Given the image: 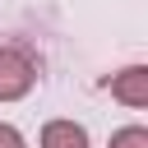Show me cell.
<instances>
[{
    "label": "cell",
    "mask_w": 148,
    "mask_h": 148,
    "mask_svg": "<svg viewBox=\"0 0 148 148\" xmlns=\"http://www.w3.org/2000/svg\"><path fill=\"white\" fill-rule=\"evenodd\" d=\"M37 83V60L14 46V42H0V102H23Z\"/></svg>",
    "instance_id": "1"
},
{
    "label": "cell",
    "mask_w": 148,
    "mask_h": 148,
    "mask_svg": "<svg viewBox=\"0 0 148 148\" xmlns=\"http://www.w3.org/2000/svg\"><path fill=\"white\" fill-rule=\"evenodd\" d=\"M111 97L130 111L148 106V65H125L120 74H111Z\"/></svg>",
    "instance_id": "2"
},
{
    "label": "cell",
    "mask_w": 148,
    "mask_h": 148,
    "mask_svg": "<svg viewBox=\"0 0 148 148\" xmlns=\"http://www.w3.org/2000/svg\"><path fill=\"white\" fill-rule=\"evenodd\" d=\"M37 148H92V139H88V130L79 125V120H46L42 125V139H37Z\"/></svg>",
    "instance_id": "3"
},
{
    "label": "cell",
    "mask_w": 148,
    "mask_h": 148,
    "mask_svg": "<svg viewBox=\"0 0 148 148\" xmlns=\"http://www.w3.org/2000/svg\"><path fill=\"white\" fill-rule=\"evenodd\" d=\"M106 148H148V130L143 125H120Z\"/></svg>",
    "instance_id": "4"
},
{
    "label": "cell",
    "mask_w": 148,
    "mask_h": 148,
    "mask_svg": "<svg viewBox=\"0 0 148 148\" xmlns=\"http://www.w3.org/2000/svg\"><path fill=\"white\" fill-rule=\"evenodd\" d=\"M0 148H28V139H23L9 120H0Z\"/></svg>",
    "instance_id": "5"
}]
</instances>
